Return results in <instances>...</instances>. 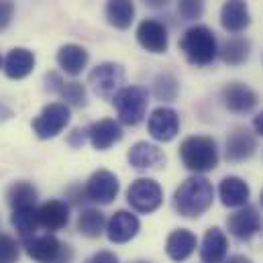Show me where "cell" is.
<instances>
[{
	"label": "cell",
	"instance_id": "6da1fadb",
	"mask_svg": "<svg viewBox=\"0 0 263 263\" xmlns=\"http://www.w3.org/2000/svg\"><path fill=\"white\" fill-rule=\"evenodd\" d=\"M214 200V188L204 176H192L182 182V186L174 194V208L180 216L186 218H198L202 216Z\"/></svg>",
	"mask_w": 263,
	"mask_h": 263
},
{
	"label": "cell",
	"instance_id": "7a4b0ae2",
	"mask_svg": "<svg viewBox=\"0 0 263 263\" xmlns=\"http://www.w3.org/2000/svg\"><path fill=\"white\" fill-rule=\"evenodd\" d=\"M180 157L182 163L194 172V174H206L218 165V147L212 137L206 135H192L182 141L180 145Z\"/></svg>",
	"mask_w": 263,
	"mask_h": 263
},
{
	"label": "cell",
	"instance_id": "3957f363",
	"mask_svg": "<svg viewBox=\"0 0 263 263\" xmlns=\"http://www.w3.org/2000/svg\"><path fill=\"white\" fill-rule=\"evenodd\" d=\"M180 47L186 55V60L192 64V66H208L214 62V58L218 55V45H216V37L214 33L204 27V25H196V27H190L182 41H180Z\"/></svg>",
	"mask_w": 263,
	"mask_h": 263
},
{
	"label": "cell",
	"instance_id": "277c9868",
	"mask_svg": "<svg viewBox=\"0 0 263 263\" xmlns=\"http://www.w3.org/2000/svg\"><path fill=\"white\" fill-rule=\"evenodd\" d=\"M112 102H115V108L119 112L121 123L135 127L145 119L149 94L143 86H125L115 94Z\"/></svg>",
	"mask_w": 263,
	"mask_h": 263
},
{
	"label": "cell",
	"instance_id": "5b68a950",
	"mask_svg": "<svg viewBox=\"0 0 263 263\" xmlns=\"http://www.w3.org/2000/svg\"><path fill=\"white\" fill-rule=\"evenodd\" d=\"M27 255L37 263H69L71 249L64 245L53 233L35 235L25 241Z\"/></svg>",
	"mask_w": 263,
	"mask_h": 263
},
{
	"label": "cell",
	"instance_id": "8992f818",
	"mask_svg": "<svg viewBox=\"0 0 263 263\" xmlns=\"http://www.w3.org/2000/svg\"><path fill=\"white\" fill-rule=\"evenodd\" d=\"M123 82H125V67L121 64H115V62L98 64L90 71V78H88V84L92 86L94 94L104 100L115 98V94L121 90Z\"/></svg>",
	"mask_w": 263,
	"mask_h": 263
},
{
	"label": "cell",
	"instance_id": "52a82bcc",
	"mask_svg": "<svg viewBox=\"0 0 263 263\" xmlns=\"http://www.w3.org/2000/svg\"><path fill=\"white\" fill-rule=\"evenodd\" d=\"M127 202H129V206L133 210L149 214V212H155L161 206L163 190L155 180L139 178V180L133 182L129 186V190H127Z\"/></svg>",
	"mask_w": 263,
	"mask_h": 263
},
{
	"label": "cell",
	"instance_id": "ba28073f",
	"mask_svg": "<svg viewBox=\"0 0 263 263\" xmlns=\"http://www.w3.org/2000/svg\"><path fill=\"white\" fill-rule=\"evenodd\" d=\"M69 108L62 102L47 104L39 117L33 121V131L39 139H53L64 131L69 123Z\"/></svg>",
	"mask_w": 263,
	"mask_h": 263
},
{
	"label": "cell",
	"instance_id": "9c48e42d",
	"mask_svg": "<svg viewBox=\"0 0 263 263\" xmlns=\"http://www.w3.org/2000/svg\"><path fill=\"white\" fill-rule=\"evenodd\" d=\"M121 184L119 178L108 172V170H98L90 176V180L84 186V194L86 200H92L96 204H110L115 198L119 196Z\"/></svg>",
	"mask_w": 263,
	"mask_h": 263
},
{
	"label": "cell",
	"instance_id": "30bf717a",
	"mask_svg": "<svg viewBox=\"0 0 263 263\" xmlns=\"http://www.w3.org/2000/svg\"><path fill=\"white\" fill-rule=\"evenodd\" d=\"M227 227L231 235L239 241H251L261 231V214L253 206H241L237 212H233L227 220Z\"/></svg>",
	"mask_w": 263,
	"mask_h": 263
},
{
	"label": "cell",
	"instance_id": "8fae6325",
	"mask_svg": "<svg viewBox=\"0 0 263 263\" xmlns=\"http://www.w3.org/2000/svg\"><path fill=\"white\" fill-rule=\"evenodd\" d=\"M259 102V96L243 82H231L222 88V104L235 115L251 112Z\"/></svg>",
	"mask_w": 263,
	"mask_h": 263
},
{
	"label": "cell",
	"instance_id": "7c38bea8",
	"mask_svg": "<svg viewBox=\"0 0 263 263\" xmlns=\"http://www.w3.org/2000/svg\"><path fill=\"white\" fill-rule=\"evenodd\" d=\"M147 129H149V135L155 141L167 143L180 133V117H178V112L174 108L159 106V108H155L151 112V117L147 121Z\"/></svg>",
	"mask_w": 263,
	"mask_h": 263
},
{
	"label": "cell",
	"instance_id": "4fadbf2b",
	"mask_svg": "<svg viewBox=\"0 0 263 263\" xmlns=\"http://www.w3.org/2000/svg\"><path fill=\"white\" fill-rule=\"evenodd\" d=\"M137 41L149 53H165L170 45L167 29L155 18H145L137 27Z\"/></svg>",
	"mask_w": 263,
	"mask_h": 263
},
{
	"label": "cell",
	"instance_id": "5bb4252c",
	"mask_svg": "<svg viewBox=\"0 0 263 263\" xmlns=\"http://www.w3.org/2000/svg\"><path fill=\"white\" fill-rule=\"evenodd\" d=\"M139 229H141V222L135 214L127 212V210H117L110 216V220L106 222V237L110 243L123 245L137 237Z\"/></svg>",
	"mask_w": 263,
	"mask_h": 263
},
{
	"label": "cell",
	"instance_id": "9a60e30c",
	"mask_svg": "<svg viewBox=\"0 0 263 263\" xmlns=\"http://www.w3.org/2000/svg\"><path fill=\"white\" fill-rule=\"evenodd\" d=\"M257 149V141L255 135L247 131L245 127H237L233 133L227 137V147H224V155L229 161L237 163V161H245L249 159Z\"/></svg>",
	"mask_w": 263,
	"mask_h": 263
},
{
	"label": "cell",
	"instance_id": "2e32d148",
	"mask_svg": "<svg viewBox=\"0 0 263 263\" xmlns=\"http://www.w3.org/2000/svg\"><path fill=\"white\" fill-rule=\"evenodd\" d=\"M220 25L229 33H243L251 25V12L245 0H224L220 8Z\"/></svg>",
	"mask_w": 263,
	"mask_h": 263
},
{
	"label": "cell",
	"instance_id": "e0dca14e",
	"mask_svg": "<svg viewBox=\"0 0 263 263\" xmlns=\"http://www.w3.org/2000/svg\"><path fill=\"white\" fill-rule=\"evenodd\" d=\"M127 159L135 170H157L165 165V153L157 145L147 141L135 143L127 153Z\"/></svg>",
	"mask_w": 263,
	"mask_h": 263
},
{
	"label": "cell",
	"instance_id": "ac0fdd59",
	"mask_svg": "<svg viewBox=\"0 0 263 263\" xmlns=\"http://www.w3.org/2000/svg\"><path fill=\"white\" fill-rule=\"evenodd\" d=\"M39 227H43L49 233L62 231L69 222V206L64 200H47L37 208Z\"/></svg>",
	"mask_w": 263,
	"mask_h": 263
},
{
	"label": "cell",
	"instance_id": "d6986e66",
	"mask_svg": "<svg viewBox=\"0 0 263 263\" xmlns=\"http://www.w3.org/2000/svg\"><path fill=\"white\" fill-rule=\"evenodd\" d=\"M88 139L92 143L94 149L98 151H106L110 149L115 143H119L123 139V129L117 121L112 119H102L94 125L88 127Z\"/></svg>",
	"mask_w": 263,
	"mask_h": 263
},
{
	"label": "cell",
	"instance_id": "ffe728a7",
	"mask_svg": "<svg viewBox=\"0 0 263 263\" xmlns=\"http://www.w3.org/2000/svg\"><path fill=\"white\" fill-rule=\"evenodd\" d=\"M227 251H229V239H227V235H224L218 227L208 229L206 235H204V239H202V247H200V257H202V261L224 263Z\"/></svg>",
	"mask_w": 263,
	"mask_h": 263
},
{
	"label": "cell",
	"instance_id": "44dd1931",
	"mask_svg": "<svg viewBox=\"0 0 263 263\" xmlns=\"http://www.w3.org/2000/svg\"><path fill=\"white\" fill-rule=\"evenodd\" d=\"M196 245H198V239L196 235L188 229H178L174 231L167 241H165V253L170 259L174 261H186L194 251H196Z\"/></svg>",
	"mask_w": 263,
	"mask_h": 263
},
{
	"label": "cell",
	"instance_id": "7402d4cb",
	"mask_svg": "<svg viewBox=\"0 0 263 263\" xmlns=\"http://www.w3.org/2000/svg\"><path fill=\"white\" fill-rule=\"evenodd\" d=\"M249 186L245 180H241L239 176H227L220 186H218V196H220V202L229 208H241L249 202Z\"/></svg>",
	"mask_w": 263,
	"mask_h": 263
},
{
	"label": "cell",
	"instance_id": "603a6c76",
	"mask_svg": "<svg viewBox=\"0 0 263 263\" xmlns=\"http://www.w3.org/2000/svg\"><path fill=\"white\" fill-rule=\"evenodd\" d=\"M2 66H4L6 78H10V80H23V78H27L33 71V67H35V55H33V51H29L25 47H14L6 55V60H4Z\"/></svg>",
	"mask_w": 263,
	"mask_h": 263
},
{
	"label": "cell",
	"instance_id": "cb8c5ba5",
	"mask_svg": "<svg viewBox=\"0 0 263 263\" xmlns=\"http://www.w3.org/2000/svg\"><path fill=\"white\" fill-rule=\"evenodd\" d=\"M58 64L69 76H80L84 67L88 66V51L82 45L66 43L58 51Z\"/></svg>",
	"mask_w": 263,
	"mask_h": 263
},
{
	"label": "cell",
	"instance_id": "d4e9b609",
	"mask_svg": "<svg viewBox=\"0 0 263 263\" xmlns=\"http://www.w3.org/2000/svg\"><path fill=\"white\" fill-rule=\"evenodd\" d=\"M106 21L115 27V29H129L135 18V4L133 0H108L106 8H104Z\"/></svg>",
	"mask_w": 263,
	"mask_h": 263
},
{
	"label": "cell",
	"instance_id": "484cf974",
	"mask_svg": "<svg viewBox=\"0 0 263 263\" xmlns=\"http://www.w3.org/2000/svg\"><path fill=\"white\" fill-rule=\"evenodd\" d=\"M78 231L88 239H98L106 231V218L96 208H84L78 216Z\"/></svg>",
	"mask_w": 263,
	"mask_h": 263
},
{
	"label": "cell",
	"instance_id": "4316f807",
	"mask_svg": "<svg viewBox=\"0 0 263 263\" xmlns=\"http://www.w3.org/2000/svg\"><path fill=\"white\" fill-rule=\"evenodd\" d=\"M12 227L16 229V233L27 241L31 237H35L37 229H39V216H37V208L35 206H27V208H16L12 210L10 216Z\"/></svg>",
	"mask_w": 263,
	"mask_h": 263
},
{
	"label": "cell",
	"instance_id": "83f0119b",
	"mask_svg": "<svg viewBox=\"0 0 263 263\" xmlns=\"http://www.w3.org/2000/svg\"><path fill=\"white\" fill-rule=\"evenodd\" d=\"M249 51H251V45L247 39L243 37H235V39H229L222 49H220V58L227 66H241L249 60Z\"/></svg>",
	"mask_w": 263,
	"mask_h": 263
},
{
	"label": "cell",
	"instance_id": "f1b7e54d",
	"mask_svg": "<svg viewBox=\"0 0 263 263\" xmlns=\"http://www.w3.org/2000/svg\"><path fill=\"white\" fill-rule=\"evenodd\" d=\"M6 200H8V204H10L12 210L35 206L37 204V190L29 182H14L8 188V192H6Z\"/></svg>",
	"mask_w": 263,
	"mask_h": 263
},
{
	"label": "cell",
	"instance_id": "f546056e",
	"mask_svg": "<svg viewBox=\"0 0 263 263\" xmlns=\"http://www.w3.org/2000/svg\"><path fill=\"white\" fill-rule=\"evenodd\" d=\"M153 92H155L157 100H161V102H174V100L178 98L180 84H178L176 76H172V73H159V76L155 78Z\"/></svg>",
	"mask_w": 263,
	"mask_h": 263
},
{
	"label": "cell",
	"instance_id": "4dcf8cb0",
	"mask_svg": "<svg viewBox=\"0 0 263 263\" xmlns=\"http://www.w3.org/2000/svg\"><path fill=\"white\" fill-rule=\"evenodd\" d=\"M60 94L69 106H78V108L86 106V88L80 82H64Z\"/></svg>",
	"mask_w": 263,
	"mask_h": 263
},
{
	"label": "cell",
	"instance_id": "1f68e13d",
	"mask_svg": "<svg viewBox=\"0 0 263 263\" xmlns=\"http://www.w3.org/2000/svg\"><path fill=\"white\" fill-rule=\"evenodd\" d=\"M18 257H21V249L16 241L10 235L0 233V263H18Z\"/></svg>",
	"mask_w": 263,
	"mask_h": 263
},
{
	"label": "cell",
	"instance_id": "d6a6232c",
	"mask_svg": "<svg viewBox=\"0 0 263 263\" xmlns=\"http://www.w3.org/2000/svg\"><path fill=\"white\" fill-rule=\"evenodd\" d=\"M178 10L182 18L196 21L204 14V0H178Z\"/></svg>",
	"mask_w": 263,
	"mask_h": 263
},
{
	"label": "cell",
	"instance_id": "836d02e7",
	"mask_svg": "<svg viewBox=\"0 0 263 263\" xmlns=\"http://www.w3.org/2000/svg\"><path fill=\"white\" fill-rule=\"evenodd\" d=\"M14 14V2L12 0H0V31H4Z\"/></svg>",
	"mask_w": 263,
	"mask_h": 263
},
{
	"label": "cell",
	"instance_id": "e575fe53",
	"mask_svg": "<svg viewBox=\"0 0 263 263\" xmlns=\"http://www.w3.org/2000/svg\"><path fill=\"white\" fill-rule=\"evenodd\" d=\"M86 263H119V257L112 251H98L92 257H88Z\"/></svg>",
	"mask_w": 263,
	"mask_h": 263
},
{
	"label": "cell",
	"instance_id": "d590c367",
	"mask_svg": "<svg viewBox=\"0 0 263 263\" xmlns=\"http://www.w3.org/2000/svg\"><path fill=\"white\" fill-rule=\"evenodd\" d=\"M86 139H88V129H73L67 137V143L71 147H82L86 143Z\"/></svg>",
	"mask_w": 263,
	"mask_h": 263
},
{
	"label": "cell",
	"instance_id": "8d00e7d4",
	"mask_svg": "<svg viewBox=\"0 0 263 263\" xmlns=\"http://www.w3.org/2000/svg\"><path fill=\"white\" fill-rule=\"evenodd\" d=\"M253 129H255L257 135H261L263 137V110L255 117V119H253Z\"/></svg>",
	"mask_w": 263,
	"mask_h": 263
},
{
	"label": "cell",
	"instance_id": "74e56055",
	"mask_svg": "<svg viewBox=\"0 0 263 263\" xmlns=\"http://www.w3.org/2000/svg\"><path fill=\"white\" fill-rule=\"evenodd\" d=\"M224 263H253V261L249 257H245V255H231Z\"/></svg>",
	"mask_w": 263,
	"mask_h": 263
},
{
	"label": "cell",
	"instance_id": "f35d334b",
	"mask_svg": "<svg viewBox=\"0 0 263 263\" xmlns=\"http://www.w3.org/2000/svg\"><path fill=\"white\" fill-rule=\"evenodd\" d=\"M147 6H151V8H161V6H167V2L170 0H143Z\"/></svg>",
	"mask_w": 263,
	"mask_h": 263
},
{
	"label": "cell",
	"instance_id": "ab89813d",
	"mask_svg": "<svg viewBox=\"0 0 263 263\" xmlns=\"http://www.w3.org/2000/svg\"><path fill=\"white\" fill-rule=\"evenodd\" d=\"M259 200H261V206H263V190H261V198H259Z\"/></svg>",
	"mask_w": 263,
	"mask_h": 263
},
{
	"label": "cell",
	"instance_id": "60d3db41",
	"mask_svg": "<svg viewBox=\"0 0 263 263\" xmlns=\"http://www.w3.org/2000/svg\"><path fill=\"white\" fill-rule=\"evenodd\" d=\"M0 67H2V58H0Z\"/></svg>",
	"mask_w": 263,
	"mask_h": 263
},
{
	"label": "cell",
	"instance_id": "b9f144b4",
	"mask_svg": "<svg viewBox=\"0 0 263 263\" xmlns=\"http://www.w3.org/2000/svg\"><path fill=\"white\" fill-rule=\"evenodd\" d=\"M137 263H147V261H137Z\"/></svg>",
	"mask_w": 263,
	"mask_h": 263
}]
</instances>
